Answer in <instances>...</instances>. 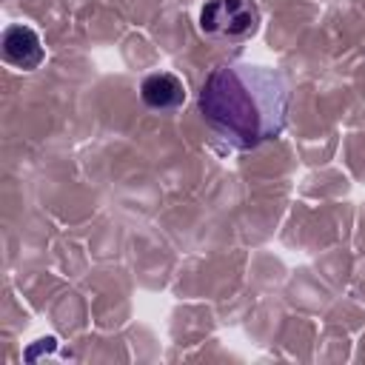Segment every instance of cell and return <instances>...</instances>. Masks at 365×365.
Listing matches in <instances>:
<instances>
[{
    "instance_id": "obj_2",
    "label": "cell",
    "mask_w": 365,
    "mask_h": 365,
    "mask_svg": "<svg viewBox=\"0 0 365 365\" xmlns=\"http://www.w3.org/2000/svg\"><path fill=\"white\" fill-rule=\"evenodd\" d=\"M259 29L254 0H205L200 9V31L214 40H248Z\"/></svg>"
},
{
    "instance_id": "obj_4",
    "label": "cell",
    "mask_w": 365,
    "mask_h": 365,
    "mask_svg": "<svg viewBox=\"0 0 365 365\" xmlns=\"http://www.w3.org/2000/svg\"><path fill=\"white\" fill-rule=\"evenodd\" d=\"M140 100L154 111H174L185 103V83L174 71H154L143 77Z\"/></svg>"
},
{
    "instance_id": "obj_1",
    "label": "cell",
    "mask_w": 365,
    "mask_h": 365,
    "mask_svg": "<svg viewBox=\"0 0 365 365\" xmlns=\"http://www.w3.org/2000/svg\"><path fill=\"white\" fill-rule=\"evenodd\" d=\"M288 103L291 88L285 74L251 63L211 68L197 100L208 128L240 151L277 140L288 120Z\"/></svg>"
},
{
    "instance_id": "obj_3",
    "label": "cell",
    "mask_w": 365,
    "mask_h": 365,
    "mask_svg": "<svg viewBox=\"0 0 365 365\" xmlns=\"http://www.w3.org/2000/svg\"><path fill=\"white\" fill-rule=\"evenodd\" d=\"M0 46H3V60L9 66L20 68V71H34L46 60V48H43L40 34L31 26H23V23L6 26L3 37H0Z\"/></svg>"
}]
</instances>
